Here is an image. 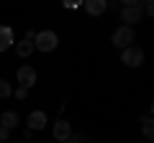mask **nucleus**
Listing matches in <instances>:
<instances>
[{"instance_id": "nucleus-1", "label": "nucleus", "mask_w": 154, "mask_h": 143, "mask_svg": "<svg viewBox=\"0 0 154 143\" xmlns=\"http://www.w3.org/2000/svg\"><path fill=\"white\" fill-rule=\"evenodd\" d=\"M33 51H41V54H51V51L59 46V36H57V31H38L36 36H33Z\"/></svg>"}, {"instance_id": "nucleus-2", "label": "nucleus", "mask_w": 154, "mask_h": 143, "mask_svg": "<svg viewBox=\"0 0 154 143\" xmlns=\"http://www.w3.org/2000/svg\"><path fill=\"white\" fill-rule=\"evenodd\" d=\"M110 44L116 46V49H128V46H134V28L128 26H118L113 31V36H110Z\"/></svg>"}, {"instance_id": "nucleus-3", "label": "nucleus", "mask_w": 154, "mask_h": 143, "mask_svg": "<svg viewBox=\"0 0 154 143\" xmlns=\"http://www.w3.org/2000/svg\"><path fill=\"white\" fill-rule=\"evenodd\" d=\"M16 79H18V87L31 89L33 84H36L38 74H36V69H33L31 64H21V66H18V72H16Z\"/></svg>"}, {"instance_id": "nucleus-4", "label": "nucleus", "mask_w": 154, "mask_h": 143, "mask_svg": "<svg viewBox=\"0 0 154 143\" xmlns=\"http://www.w3.org/2000/svg\"><path fill=\"white\" fill-rule=\"evenodd\" d=\"M121 61L126 66H131V69H136V66L144 64V51L139 49V46H128V49L121 51Z\"/></svg>"}, {"instance_id": "nucleus-5", "label": "nucleus", "mask_w": 154, "mask_h": 143, "mask_svg": "<svg viewBox=\"0 0 154 143\" xmlns=\"http://www.w3.org/2000/svg\"><path fill=\"white\" fill-rule=\"evenodd\" d=\"M51 136H54V141H57V143L69 141V138H72V125H69V120L59 118V120H57L54 125H51Z\"/></svg>"}, {"instance_id": "nucleus-6", "label": "nucleus", "mask_w": 154, "mask_h": 143, "mask_svg": "<svg viewBox=\"0 0 154 143\" xmlns=\"http://www.w3.org/2000/svg\"><path fill=\"white\" fill-rule=\"evenodd\" d=\"M141 18H144L141 5H123V8H121V21H123V26L131 28L134 23H139Z\"/></svg>"}, {"instance_id": "nucleus-7", "label": "nucleus", "mask_w": 154, "mask_h": 143, "mask_svg": "<svg viewBox=\"0 0 154 143\" xmlns=\"http://www.w3.org/2000/svg\"><path fill=\"white\" fill-rule=\"evenodd\" d=\"M46 123H49V118H46L44 110H33V112H28V118H26L28 130H44Z\"/></svg>"}, {"instance_id": "nucleus-8", "label": "nucleus", "mask_w": 154, "mask_h": 143, "mask_svg": "<svg viewBox=\"0 0 154 143\" xmlns=\"http://www.w3.org/2000/svg\"><path fill=\"white\" fill-rule=\"evenodd\" d=\"M13 44H16L13 28H11V26H0V51H8Z\"/></svg>"}, {"instance_id": "nucleus-9", "label": "nucleus", "mask_w": 154, "mask_h": 143, "mask_svg": "<svg viewBox=\"0 0 154 143\" xmlns=\"http://www.w3.org/2000/svg\"><path fill=\"white\" fill-rule=\"evenodd\" d=\"M21 123V118H18V112L13 110H5V112H0V125L8 128V130H16V125Z\"/></svg>"}, {"instance_id": "nucleus-10", "label": "nucleus", "mask_w": 154, "mask_h": 143, "mask_svg": "<svg viewBox=\"0 0 154 143\" xmlns=\"http://www.w3.org/2000/svg\"><path fill=\"white\" fill-rule=\"evenodd\" d=\"M85 10H88L90 16H103V13L108 10V3H105V0H88V3H85Z\"/></svg>"}, {"instance_id": "nucleus-11", "label": "nucleus", "mask_w": 154, "mask_h": 143, "mask_svg": "<svg viewBox=\"0 0 154 143\" xmlns=\"http://www.w3.org/2000/svg\"><path fill=\"white\" fill-rule=\"evenodd\" d=\"M16 54L21 56V59H28V56L33 54V41H26V39L18 41V44H16Z\"/></svg>"}, {"instance_id": "nucleus-12", "label": "nucleus", "mask_w": 154, "mask_h": 143, "mask_svg": "<svg viewBox=\"0 0 154 143\" xmlns=\"http://www.w3.org/2000/svg\"><path fill=\"white\" fill-rule=\"evenodd\" d=\"M141 128H144V138L152 141L154 138V125H152V115H144L141 118Z\"/></svg>"}, {"instance_id": "nucleus-13", "label": "nucleus", "mask_w": 154, "mask_h": 143, "mask_svg": "<svg viewBox=\"0 0 154 143\" xmlns=\"http://www.w3.org/2000/svg\"><path fill=\"white\" fill-rule=\"evenodd\" d=\"M13 95V87H11V82L8 79H0V97L5 100V97H11Z\"/></svg>"}, {"instance_id": "nucleus-14", "label": "nucleus", "mask_w": 154, "mask_h": 143, "mask_svg": "<svg viewBox=\"0 0 154 143\" xmlns=\"http://www.w3.org/2000/svg\"><path fill=\"white\" fill-rule=\"evenodd\" d=\"M13 95H16V100H26L28 97V89L26 87H16V89H13Z\"/></svg>"}, {"instance_id": "nucleus-15", "label": "nucleus", "mask_w": 154, "mask_h": 143, "mask_svg": "<svg viewBox=\"0 0 154 143\" xmlns=\"http://www.w3.org/2000/svg\"><path fill=\"white\" fill-rule=\"evenodd\" d=\"M8 138H11V130L0 125V141H3V143H8Z\"/></svg>"}, {"instance_id": "nucleus-16", "label": "nucleus", "mask_w": 154, "mask_h": 143, "mask_svg": "<svg viewBox=\"0 0 154 143\" xmlns=\"http://www.w3.org/2000/svg\"><path fill=\"white\" fill-rule=\"evenodd\" d=\"M64 8H80V0H77V3H72V0H67V3H64Z\"/></svg>"}, {"instance_id": "nucleus-17", "label": "nucleus", "mask_w": 154, "mask_h": 143, "mask_svg": "<svg viewBox=\"0 0 154 143\" xmlns=\"http://www.w3.org/2000/svg\"><path fill=\"white\" fill-rule=\"evenodd\" d=\"M64 143H75V138H69V141H64Z\"/></svg>"}, {"instance_id": "nucleus-18", "label": "nucleus", "mask_w": 154, "mask_h": 143, "mask_svg": "<svg viewBox=\"0 0 154 143\" xmlns=\"http://www.w3.org/2000/svg\"><path fill=\"white\" fill-rule=\"evenodd\" d=\"M0 143H3V141H0Z\"/></svg>"}]
</instances>
